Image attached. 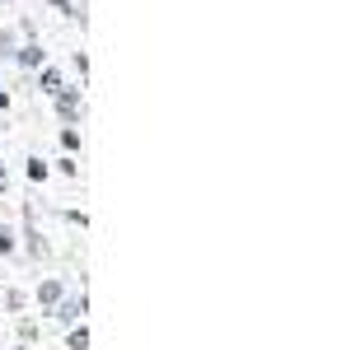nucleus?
<instances>
[{
    "label": "nucleus",
    "instance_id": "obj_1",
    "mask_svg": "<svg viewBox=\"0 0 337 350\" xmlns=\"http://www.w3.org/2000/svg\"><path fill=\"white\" fill-rule=\"evenodd\" d=\"M80 313H84V299H80V304H61V313H56V318H61V323H75Z\"/></svg>",
    "mask_w": 337,
    "mask_h": 350
},
{
    "label": "nucleus",
    "instance_id": "obj_2",
    "mask_svg": "<svg viewBox=\"0 0 337 350\" xmlns=\"http://www.w3.org/2000/svg\"><path fill=\"white\" fill-rule=\"evenodd\" d=\"M75 112H80V98H75V94H61V117H66V122H71V117H75Z\"/></svg>",
    "mask_w": 337,
    "mask_h": 350
},
{
    "label": "nucleus",
    "instance_id": "obj_3",
    "mask_svg": "<svg viewBox=\"0 0 337 350\" xmlns=\"http://www.w3.org/2000/svg\"><path fill=\"white\" fill-rule=\"evenodd\" d=\"M56 295H61V285H56V280H47V285L38 290V304H56Z\"/></svg>",
    "mask_w": 337,
    "mask_h": 350
},
{
    "label": "nucleus",
    "instance_id": "obj_4",
    "mask_svg": "<svg viewBox=\"0 0 337 350\" xmlns=\"http://www.w3.org/2000/svg\"><path fill=\"white\" fill-rule=\"evenodd\" d=\"M28 178H33V183H42V178H47V163H42V159H28Z\"/></svg>",
    "mask_w": 337,
    "mask_h": 350
},
{
    "label": "nucleus",
    "instance_id": "obj_5",
    "mask_svg": "<svg viewBox=\"0 0 337 350\" xmlns=\"http://www.w3.org/2000/svg\"><path fill=\"white\" fill-rule=\"evenodd\" d=\"M19 61H24V66H38V61H42V52H38V47H33V42H28L24 52H19Z\"/></svg>",
    "mask_w": 337,
    "mask_h": 350
},
{
    "label": "nucleus",
    "instance_id": "obj_6",
    "mask_svg": "<svg viewBox=\"0 0 337 350\" xmlns=\"http://www.w3.org/2000/svg\"><path fill=\"white\" fill-rule=\"evenodd\" d=\"M84 346H89V332H84V327H80V332H71V350H84Z\"/></svg>",
    "mask_w": 337,
    "mask_h": 350
},
{
    "label": "nucleus",
    "instance_id": "obj_7",
    "mask_svg": "<svg viewBox=\"0 0 337 350\" xmlns=\"http://www.w3.org/2000/svg\"><path fill=\"white\" fill-rule=\"evenodd\" d=\"M42 84H47V94H61V75H56V70H47V75H42Z\"/></svg>",
    "mask_w": 337,
    "mask_h": 350
},
{
    "label": "nucleus",
    "instance_id": "obj_8",
    "mask_svg": "<svg viewBox=\"0 0 337 350\" xmlns=\"http://www.w3.org/2000/svg\"><path fill=\"white\" fill-rule=\"evenodd\" d=\"M61 140H66V150H80V131H71V126H66V131H61Z\"/></svg>",
    "mask_w": 337,
    "mask_h": 350
},
{
    "label": "nucleus",
    "instance_id": "obj_9",
    "mask_svg": "<svg viewBox=\"0 0 337 350\" xmlns=\"http://www.w3.org/2000/svg\"><path fill=\"white\" fill-rule=\"evenodd\" d=\"M10 247H14V234H10V229H0V252H10Z\"/></svg>",
    "mask_w": 337,
    "mask_h": 350
},
{
    "label": "nucleus",
    "instance_id": "obj_10",
    "mask_svg": "<svg viewBox=\"0 0 337 350\" xmlns=\"http://www.w3.org/2000/svg\"><path fill=\"white\" fill-rule=\"evenodd\" d=\"M19 350H28V346H19Z\"/></svg>",
    "mask_w": 337,
    "mask_h": 350
}]
</instances>
